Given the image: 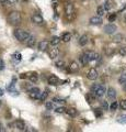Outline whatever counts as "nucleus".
<instances>
[{"instance_id":"28","label":"nucleus","mask_w":126,"mask_h":132,"mask_svg":"<svg viewBox=\"0 0 126 132\" xmlns=\"http://www.w3.org/2000/svg\"><path fill=\"white\" fill-rule=\"evenodd\" d=\"M59 41H60V39L58 38V36H54V38L51 40V44L53 45V46H56V45L59 44Z\"/></svg>"},{"instance_id":"17","label":"nucleus","mask_w":126,"mask_h":132,"mask_svg":"<svg viewBox=\"0 0 126 132\" xmlns=\"http://www.w3.org/2000/svg\"><path fill=\"white\" fill-rule=\"evenodd\" d=\"M89 42V38L88 35H81L80 39H79V44L81 45V46H86V45L88 44Z\"/></svg>"},{"instance_id":"16","label":"nucleus","mask_w":126,"mask_h":132,"mask_svg":"<svg viewBox=\"0 0 126 132\" xmlns=\"http://www.w3.org/2000/svg\"><path fill=\"white\" fill-rule=\"evenodd\" d=\"M79 61L81 62V64H82V65H87L89 62H90V60H89V57H88V54H87V53H83L82 55H80Z\"/></svg>"},{"instance_id":"13","label":"nucleus","mask_w":126,"mask_h":132,"mask_svg":"<svg viewBox=\"0 0 126 132\" xmlns=\"http://www.w3.org/2000/svg\"><path fill=\"white\" fill-rule=\"evenodd\" d=\"M68 69H69V72H70V73L78 72V69H79L78 63H77V62H71V63L69 64V66H68Z\"/></svg>"},{"instance_id":"9","label":"nucleus","mask_w":126,"mask_h":132,"mask_svg":"<svg viewBox=\"0 0 126 132\" xmlns=\"http://www.w3.org/2000/svg\"><path fill=\"white\" fill-rule=\"evenodd\" d=\"M89 23L91 26H100L102 23V18L100 15H95V16H92V18L89 20Z\"/></svg>"},{"instance_id":"20","label":"nucleus","mask_w":126,"mask_h":132,"mask_svg":"<svg viewBox=\"0 0 126 132\" xmlns=\"http://www.w3.org/2000/svg\"><path fill=\"white\" fill-rule=\"evenodd\" d=\"M62 40L64 41V42H69V41L71 40V33H69V32L63 33V35H62Z\"/></svg>"},{"instance_id":"39","label":"nucleus","mask_w":126,"mask_h":132,"mask_svg":"<svg viewBox=\"0 0 126 132\" xmlns=\"http://www.w3.org/2000/svg\"><path fill=\"white\" fill-rule=\"evenodd\" d=\"M120 107H121V109L126 110V99H123V100L120 101Z\"/></svg>"},{"instance_id":"33","label":"nucleus","mask_w":126,"mask_h":132,"mask_svg":"<svg viewBox=\"0 0 126 132\" xmlns=\"http://www.w3.org/2000/svg\"><path fill=\"white\" fill-rule=\"evenodd\" d=\"M119 82H120V84H122V85L126 82V73H124V74H122V75H121V77L119 78Z\"/></svg>"},{"instance_id":"24","label":"nucleus","mask_w":126,"mask_h":132,"mask_svg":"<svg viewBox=\"0 0 126 132\" xmlns=\"http://www.w3.org/2000/svg\"><path fill=\"white\" fill-rule=\"evenodd\" d=\"M29 78H30V80H31L32 82H37V80H38V76H37V74H36V73L30 74Z\"/></svg>"},{"instance_id":"51","label":"nucleus","mask_w":126,"mask_h":132,"mask_svg":"<svg viewBox=\"0 0 126 132\" xmlns=\"http://www.w3.org/2000/svg\"><path fill=\"white\" fill-rule=\"evenodd\" d=\"M80 1H84V0H80Z\"/></svg>"},{"instance_id":"2","label":"nucleus","mask_w":126,"mask_h":132,"mask_svg":"<svg viewBox=\"0 0 126 132\" xmlns=\"http://www.w3.org/2000/svg\"><path fill=\"white\" fill-rule=\"evenodd\" d=\"M14 36H15V39H17L18 41H20V42H27L29 41V39L31 38V35H30V33L29 32H26V31H24L22 30V29H17V30L14 31Z\"/></svg>"},{"instance_id":"21","label":"nucleus","mask_w":126,"mask_h":132,"mask_svg":"<svg viewBox=\"0 0 126 132\" xmlns=\"http://www.w3.org/2000/svg\"><path fill=\"white\" fill-rule=\"evenodd\" d=\"M105 8H104V6H99L96 8V14L98 15H100V16H102L104 13H105Z\"/></svg>"},{"instance_id":"27","label":"nucleus","mask_w":126,"mask_h":132,"mask_svg":"<svg viewBox=\"0 0 126 132\" xmlns=\"http://www.w3.org/2000/svg\"><path fill=\"white\" fill-rule=\"evenodd\" d=\"M20 0H7V1L5 2L6 3V6L8 7H11V6H15V5H18Z\"/></svg>"},{"instance_id":"49","label":"nucleus","mask_w":126,"mask_h":132,"mask_svg":"<svg viewBox=\"0 0 126 132\" xmlns=\"http://www.w3.org/2000/svg\"><path fill=\"white\" fill-rule=\"evenodd\" d=\"M7 1V0H0V2H2V3H5Z\"/></svg>"},{"instance_id":"22","label":"nucleus","mask_w":126,"mask_h":132,"mask_svg":"<svg viewBox=\"0 0 126 132\" xmlns=\"http://www.w3.org/2000/svg\"><path fill=\"white\" fill-rule=\"evenodd\" d=\"M86 99H87V101L89 102V104H92V102L95 100V96L92 93H90V94L86 95Z\"/></svg>"},{"instance_id":"10","label":"nucleus","mask_w":126,"mask_h":132,"mask_svg":"<svg viewBox=\"0 0 126 132\" xmlns=\"http://www.w3.org/2000/svg\"><path fill=\"white\" fill-rule=\"evenodd\" d=\"M48 82L53 86H56V85H59L60 79L56 75H51L50 77H48Z\"/></svg>"},{"instance_id":"8","label":"nucleus","mask_w":126,"mask_h":132,"mask_svg":"<svg viewBox=\"0 0 126 132\" xmlns=\"http://www.w3.org/2000/svg\"><path fill=\"white\" fill-rule=\"evenodd\" d=\"M40 94H41V90L37 87H32L29 89V95L32 99H37Z\"/></svg>"},{"instance_id":"6","label":"nucleus","mask_w":126,"mask_h":132,"mask_svg":"<svg viewBox=\"0 0 126 132\" xmlns=\"http://www.w3.org/2000/svg\"><path fill=\"white\" fill-rule=\"evenodd\" d=\"M31 21L33 22L34 24H37V26H42L44 23V19L42 18V15H40L37 13H35L31 16Z\"/></svg>"},{"instance_id":"4","label":"nucleus","mask_w":126,"mask_h":132,"mask_svg":"<svg viewBox=\"0 0 126 132\" xmlns=\"http://www.w3.org/2000/svg\"><path fill=\"white\" fill-rule=\"evenodd\" d=\"M91 93L94 95L96 98H101V97H103V95L105 93H106V89H105V87L103 85L95 84V85H93L91 87Z\"/></svg>"},{"instance_id":"45","label":"nucleus","mask_w":126,"mask_h":132,"mask_svg":"<svg viewBox=\"0 0 126 132\" xmlns=\"http://www.w3.org/2000/svg\"><path fill=\"white\" fill-rule=\"evenodd\" d=\"M26 77H27L26 74H21V76H20V78H22V79L23 78H26Z\"/></svg>"},{"instance_id":"23","label":"nucleus","mask_w":126,"mask_h":132,"mask_svg":"<svg viewBox=\"0 0 126 132\" xmlns=\"http://www.w3.org/2000/svg\"><path fill=\"white\" fill-rule=\"evenodd\" d=\"M104 8H105V10H111L112 9V7H113V2H112V0H106V1L104 2Z\"/></svg>"},{"instance_id":"36","label":"nucleus","mask_w":126,"mask_h":132,"mask_svg":"<svg viewBox=\"0 0 126 132\" xmlns=\"http://www.w3.org/2000/svg\"><path fill=\"white\" fill-rule=\"evenodd\" d=\"M66 109L67 108H65V107H57V108L55 109V111L57 113H64V112H66Z\"/></svg>"},{"instance_id":"12","label":"nucleus","mask_w":126,"mask_h":132,"mask_svg":"<svg viewBox=\"0 0 126 132\" xmlns=\"http://www.w3.org/2000/svg\"><path fill=\"white\" fill-rule=\"evenodd\" d=\"M87 54H88V57H89V60H90V62L91 61H98L100 59V55L98 54V53H95V52H92V51H88V52H86Z\"/></svg>"},{"instance_id":"48","label":"nucleus","mask_w":126,"mask_h":132,"mask_svg":"<svg viewBox=\"0 0 126 132\" xmlns=\"http://www.w3.org/2000/svg\"><path fill=\"white\" fill-rule=\"evenodd\" d=\"M123 89L126 92V82H125V84H123Z\"/></svg>"},{"instance_id":"3","label":"nucleus","mask_w":126,"mask_h":132,"mask_svg":"<svg viewBox=\"0 0 126 132\" xmlns=\"http://www.w3.org/2000/svg\"><path fill=\"white\" fill-rule=\"evenodd\" d=\"M64 10H65V14H66L67 19L69 21L75 19L76 16V12H75V8H74V5L70 2H66L64 6Z\"/></svg>"},{"instance_id":"38","label":"nucleus","mask_w":126,"mask_h":132,"mask_svg":"<svg viewBox=\"0 0 126 132\" xmlns=\"http://www.w3.org/2000/svg\"><path fill=\"white\" fill-rule=\"evenodd\" d=\"M45 107H46L47 110H52L53 108H54V104H53L52 101H47L46 104H45Z\"/></svg>"},{"instance_id":"30","label":"nucleus","mask_w":126,"mask_h":132,"mask_svg":"<svg viewBox=\"0 0 126 132\" xmlns=\"http://www.w3.org/2000/svg\"><path fill=\"white\" fill-rule=\"evenodd\" d=\"M34 44H35V39L33 38V36H31V38L29 39V41L26 42V45H27L29 47H33Z\"/></svg>"},{"instance_id":"32","label":"nucleus","mask_w":126,"mask_h":132,"mask_svg":"<svg viewBox=\"0 0 126 132\" xmlns=\"http://www.w3.org/2000/svg\"><path fill=\"white\" fill-rule=\"evenodd\" d=\"M12 59H13L14 61L20 62V61H21V54H20L19 52H15L14 54H12Z\"/></svg>"},{"instance_id":"42","label":"nucleus","mask_w":126,"mask_h":132,"mask_svg":"<svg viewBox=\"0 0 126 132\" xmlns=\"http://www.w3.org/2000/svg\"><path fill=\"white\" fill-rule=\"evenodd\" d=\"M54 101L58 102V104H64V102H65L64 99H60V98H54Z\"/></svg>"},{"instance_id":"44","label":"nucleus","mask_w":126,"mask_h":132,"mask_svg":"<svg viewBox=\"0 0 126 132\" xmlns=\"http://www.w3.org/2000/svg\"><path fill=\"white\" fill-rule=\"evenodd\" d=\"M5 68V63H3V61L0 59V71H1V69H3Z\"/></svg>"},{"instance_id":"29","label":"nucleus","mask_w":126,"mask_h":132,"mask_svg":"<svg viewBox=\"0 0 126 132\" xmlns=\"http://www.w3.org/2000/svg\"><path fill=\"white\" fill-rule=\"evenodd\" d=\"M116 121L121 123V125H126V114H123V116H121V117H119Z\"/></svg>"},{"instance_id":"5","label":"nucleus","mask_w":126,"mask_h":132,"mask_svg":"<svg viewBox=\"0 0 126 132\" xmlns=\"http://www.w3.org/2000/svg\"><path fill=\"white\" fill-rule=\"evenodd\" d=\"M99 77V73L95 68H90L87 73V78L89 80H95L96 78Z\"/></svg>"},{"instance_id":"43","label":"nucleus","mask_w":126,"mask_h":132,"mask_svg":"<svg viewBox=\"0 0 126 132\" xmlns=\"http://www.w3.org/2000/svg\"><path fill=\"white\" fill-rule=\"evenodd\" d=\"M94 112H95V116H96V117H100V116L102 114V110H101V109H95Z\"/></svg>"},{"instance_id":"41","label":"nucleus","mask_w":126,"mask_h":132,"mask_svg":"<svg viewBox=\"0 0 126 132\" xmlns=\"http://www.w3.org/2000/svg\"><path fill=\"white\" fill-rule=\"evenodd\" d=\"M102 109H103V110H108V109H109V105H108L106 101H103V102H102Z\"/></svg>"},{"instance_id":"47","label":"nucleus","mask_w":126,"mask_h":132,"mask_svg":"<svg viewBox=\"0 0 126 132\" xmlns=\"http://www.w3.org/2000/svg\"><path fill=\"white\" fill-rule=\"evenodd\" d=\"M0 96H3V89L0 88Z\"/></svg>"},{"instance_id":"50","label":"nucleus","mask_w":126,"mask_h":132,"mask_svg":"<svg viewBox=\"0 0 126 132\" xmlns=\"http://www.w3.org/2000/svg\"><path fill=\"white\" fill-rule=\"evenodd\" d=\"M1 105H2V101H1V100H0V107H1Z\"/></svg>"},{"instance_id":"25","label":"nucleus","mask_w":126,"mask_h":132,"mask_svg":"<svg viewBox=\"0 0 126 132\" xmlns=\"http://www.w3.org/2000/svg\"><path fill=\"white\" fill-rule=\"evenodd\" d=\"M104 52L108 56H111L113 53H114V48L111 47V46H106V47H104Z\"/></svg>"},{"instance_id":"40","label":"nucleus","mask_w":126,"mask_h":132,"mask_svg":"<svg viewBox=\"0 0 126 132\" xmlns=\"http://www.w3.org/2000/svg\"><path fill=\"white\" fill-rule=\"evenodd\" d=\"M108 19H109V21H110V22H114V21H115V19H116V13L110 14Z\"/></svg>"},{"instance_id":"18","label":"nucleus","mask_w":126,"mask_h":132,"mask_svg":"<svg viewBox=\"0 0 126 132\" xmlns=\"http://www.w3.org/2000/svg\"><path fill=\"white\" fill-rule=\"evenodd\" d=\"M58 54H59V50L58 48H52L51 50V52H50V59L51 60H54V59H56V57L58 56Z\"/></svg>"},{"instance_id":"7","label":"nucleus","mask_w":126,"mask_h":132,"mask_svg":"<svg viewBox=\"0 0 126 132\" xmlns=\"http://www.w3.org/2000/svg\"><path fill=\"white\" fill-rule=\"evenodd\" d=\"M116 30H117V28L115 24H113V23L106 24V26L104 27V32L106 33V34H114Z\"/></svg>"},{"instance_id":"11","label":"nucleus","mask_w":126,"mask_h":132,"mask_svg":"<svg viewBox=\"0 0 126 132\" xmlns=\"http://www.w3.org/2000/svg\"><path fill=\"white\" fill-rule=\"evenodd\" d=\"M48 45H50V42H48V41H41V42L38 43V45H37V48H38V51L44 52V51L47 50Z\"/></svg>"},{"instance_id":"31","label":"nucleus","mask_w":126,"mask_h":132,"mask_svg":"<svg viewBox=\"0 0 126 132\" xmlns=\"http://www.w3.org/2000/svg\"><path fill=\"white\" fill-rule=\"evenodd\" d=\"M119 106H120V104L117 101H113L112 104H111V106H110V110H111V111H115Z\"/></svg>"},{"instance_id":"19","label":"nucleus","mask_w":126,"mask_h":132,"mask_svg":"<svg viewBox=\"0 0 126 132\" xmlns=\"http://www.w3.org/2000/svg\"><path fill=\"white\" fill-rule=\"evenodd\" d=\"M66 113L68 116H70V117H76L78 112H77V109H75V108H67L66 109Z\"/></svg>"},{"instance_id":"14","label":"nucleus","mask_w":126,"mask_h":132,"mask_svg":"<svg viewBox=\"0 0 126 132\" xmlns=\"http://www.w3.org/2000/svg\"><path fill=\"white\" fill-rule=\"evenodd\" d=\"M106 96L108 98L110 99H114L116 97V90L113 88V87H110L108 90H106Z\"/></svg>"},{"instance_id":"37","label":"nucleus","mask_w":126,"mask_h":132,"mask_svg":"<svg viewBox=\"0 0 126 132\" xmlns=\"http://www.w3.org/2000/svg\"><path fill=\"white\" fill-rule=\"evenodd\" d=\"M119 53H120V55L125 56V55H126V46H122V47H120Z\"/></svg>"},{"instance_id":"52","label":"nucleus","mask_w":126,"mask_h":132,"mask_svg":"<svg viewBox=\"0 0 126 132\" xmlns=\"http://www.w3.org/2000/svg\"><path fill=\"white\" fill-rule=\"evenodd\" d=\"M125 22H126V19H125Z\"/></svg>"},{"instance_id":"34","label":"nucleus","mask_w":126,"mask_h":132,"mask_svg":"<svg viewBox=\"0 0 126 132\" xmlns=\"http://www.w3.org/2000/svg\"><path fill=\"white\" fill-rule=\"evenodd\" d=\"M55 66H56L57 68H63L64 66H65V62L62 61V60H59V61H57V62L55 63Z\"/></svg>"},{"instance_id":"35","label":"nucleus","mask_w":126,"mask_h":132,"mask_svg":"<svg viewBox=\"0 0 126 132\" xmlns=\"http://www.w3.org/2000/svg\"><path fill=\"white\" fill-rule=\"evenodd\" d=\"M47 97H48V93H47V92H43L42 94H41V96L38 97V99H40L41 101H44Z\"/></svg>"},{"instance_id":"15","label":"nucleus","mask_w":126,"mask_h":132,"mask_svg":"<svg viewBox=\"0 0 126 132\" xmlns=\"http://www.w3.org/2000/svg\"><path fill=\"white\" fill-rule=\"evenodd\" d=\"M15 128H17L18 130H20V131H24L25 130V123H24V121L23 120H17L15 121Z\"/></svg>"},{"instance_id":"1","label":"nucleus","mask_w":126,"mask_h":132,"mask_svg":"<svg viewBox=\"0 0 126 132\" xmlns=\"http://www.w3.org/2000/svg\"><path fill=\"white\" fill-rule=\"evenodd\" d=\"M8 21L12 26H19L22 21V16L21 13L19 11H11L9 15H8Z\"/></svg>"},{"instance_id":"46","label":"nucleus","mask_w":126,"mask_h":132,"mask_svg":"<svg viewBox=\"0 0 126 132\" xmlns=\"http://www.w3.org/2000/svg\"><path fill=\"white\" fill-rule=\"evenodd\" d=\"M0 131H1V132H3V131H6V129H3V126L1 125V123H0Z\"/></svg>"},{"instance_id":"26","label":"nucleus","mask_w":126,"mask_h":132,"mask_svg":"<svg viewBox=\"0 0 126 132\" xmlns=\"http://www.w3.org/2000/svg\"><path fill=\"white\" fill-rule=\"evenodd\" d=\"M123 39H124V36L122 35V34H116V35H114V38H113V42L120 43V42L123 41Z\"/></svg>"}]
</instances>
